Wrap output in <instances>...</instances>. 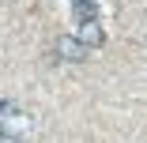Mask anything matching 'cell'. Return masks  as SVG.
<instances>
[{"label": "cell", "instance_id": "4", "mask_svg": "<svg viewBox=\"0 0 147 143\" xmlns=\"http://www.w3.org/2000/svg\"><path fill=\"white\" fill-rule=\"evenodd\" d=\"M11 113H19V109H15L11 102H0V121H8V117H11Z\"/></svg>", "mask_w": 147, "mask_h": 143}, {"label": "cell", "instance_id": "3", "mask_svg": "<svg viewBox=\"0 0 147 143\" xmlns=\"http://www.w3.org/2000/svg\"><path fill=\"white\" fill-rule=\"evenodd\" d=\"M57 49H61V56H68V60H83V56H87V49H83V42H79L76 34H72V38H61Z\"/></svg>", "mask_w": 147, "mask_h": 143}, {"label": "cell", "instance_id": "1", "mask_svg": "<svg viewBox=\"0 0 147 143\" xmlns=\"http://www.w3.org/2000/svg\"><path fill=\"white\" fill-rule=\"evenodd\" d=\"M76 38L83 42V49H87V53H91V49H102V42H106L102 19H87V23H79V26H76Z\"/></svg>", "mask_w": 147, "mask_h": 143}, {"label": "cell", "instance_id": "2", "mask_svg": "<svg viewBox=\"0 0 147 143\" xmlns=\"http://www.w3.org/2000/svg\"><path fill=\"white\" fill-rule=\"evenodd\" d=\"M68 8H72L76 23H87V19H102V11H98V0H68Z\"/></svg>", "mask_w": 147, "mask_h": 143}]
</instances>
